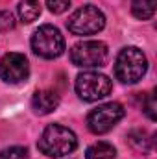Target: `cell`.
<instances>
[{"label":"cell","mask_w":157,"mask_h":159,"mask_svg":"<svg viewBox=\"0 0 157 159\" xmlns=\"http://www.w3.org/2000/svg\"><path fill=\"white\" fill-rule=\"evenodd\" d=\"M37 146L48 157H63L76 150L78 137L72 129H69L61 124H48L41 133Z\"/></svg>","instance_id":"1"},{"label":"cell","mask_w":157,"mask_h":159,"mask_svg":"<svg viewBox=\"0 0 157 159\" xmlns=\"http://www.w3.org/2000/svg\"><path fill=\"white\" fill-rule=\"evenodd\" d=\"M148 70V59L137 46H126L120 50L115 61V76L122 83H137Z\"/></svg>","instance_id":"2"},{"label":"cell","mask_w":157,"mask_h":159,"mask_svg":"<svg viewBox=\"0 0 157 159\" xmlns=\"http://www.w3.org/2000/svg\"><path fill=\"white\" fill-rule=\"evenodd\" d=\"M32 50L44 59H56L65 52V37L52 24L39 26L32 35Z\"/></svg>","instance_id":"3"},{"label":"cell","mask_w":157,"mask_h":159,"mask_svg":"<svg viewBox=\"0 0 157 159\" xmlns=\"http://www.w3.org/2000/svg\"><path fill=\"white\" fill-rule=\"evenodd\" d=\"M104 26H105V15L96 6L91 4L76 9L67 20V28L74 35H94L102 32Z\"/></svg>","instance_id":"4"},{"label":"cell","mask_w":157,"mask_h":159,"mask_svg":"<svg viewBox=\"0 0 157 159\" xmlns=\"http://www.w3.org/2000/svg\"><path fill=\"white\" fill-rule=\"evenodd\" d=\"M76 93L81 100L85 102H98L102 98H105L111 89H113V81L109 80V76L102 74V72H92V70H87V72H81L78 78H76Z\"/></svg>","instance_id":"5"},{"label":"cell","mask_w":157,"mask_h":159,"mask_svg":"<svg viewBox=\"0 0 157 159\" xmlns=\"http://www.w3.org/2000/svg\"><path fill=\"white\" fill-rule=\"evenodd\" d=\"M109 57L107 44L102 41H79L70 50V61L81 69L102 67Z\"/></svg>","instance_id":"6"},{"label":"cell","mask_w":157,"mask_h":159,"mask_svg":"<svg viewBox=\"0 0 157 159\" xmlns=\"http://www.w3.org/2000/svg\"><path fill=\"white\" fill-rule=\"evenodd\" d=\"M124 107L118 104V102H107V104H102L98 106L96 109H92L87 117V128L96 133V135H102V133H107L111 131L115 126H117L120 120L124 119Z\"/></svg>","instance_id":"7"},{"label":"cell","mask_w":157,"mask_h":159,"mask_svg":"<svg viewBox=\"0 0 157 159\" xmlns=\"http://www.w3.org/2000/svg\"><path fill=\"white\" fill-rule=\"evenodd\" d=\"M30 76V63L24 54L9 52L0 59V80L11 85L22 83Z\"/></svg>","instance_id":"8"},{"label":"cell","mask_w":157,"mask_h":159,"mask_svg":"<svg viewBox=\"0 0 157 159\" xmlns=\"http://www.w3.org/2000/svg\"><path fill=\"white\" fill-rule=\"evenodd\" d=\"M57 106H59V94L56 91L43 89L32 96V109L37 115H48V113L56 111Z\"/></svg>","instance_id":"9"},{"label":"cell","mask_w":157,"mask_h":159,"mask_svg":"<svg viewBox=\"0 0 157 159\" xmlns=\"http://www.w3.org/2000/svg\"><path fill=\"white\" fill-rule=\"evenodd\" d=\"M17 13L20 22L24 24H32L34 20H37L41 15V4L37 0H20L17 6Z\"/></svg>","instance_id":"10"},{"label":"cell","mask_w":157,"mask_h":159,"mask_svg":"<svg viewBox=\"0 0 157 159\" xmlns=\"http://www.w3.org/2000/svg\"><path fill=\"white\" fill-rule=\"evenodd\" d=\"M85 159H117V150L113 144L100 141V143H94L87 148Z\"/></svg>","instance_id":"11"},{"label":"cell","mask_w":157,"mask_h":159,"mask_svg":"<svg viewBox=\"0 0 157 159\" xmlns=\"http://www.w3.org/2000/svg\"><path fill=\"white\" fill-rule=\"evenodd\" d=\"M131 13L141 20L152 19L155 13V0H131Z\"/></svg>","instance_id":"12"},{"label":"cell","mask_w":157,"mask_h":159,"mask_svg":"<svg viewBox=\"0 0 157 159\" xmlns=\"http://www.w3.org/2000/svg\"><path fill=\"white\" fill-rule=\"evenodd\" d=\"M128 141H129V144H131L135 150H139V152H144V154H146V152L150 150V135H148L146 129H133V131H129Z\"/></svg>","instance_id":"13"},{"label":"cell","mask_w":157,"mask_h":159,"mask_svg":"<svg viewBox=\"0 0 157 159\" xmlns=\"http://www.w3.org/2000/svg\"><path fill=\"white\" fill-rule=\"evenodd\" d=\"M28 157V148L24 146H9L0 150V159H26Z\"/></svg>","instance_id":"14"},{"label":"cell","mask_w":157,"mask_h":159,"mask_svg":"<svg viewBox=\"0 0 157 159\" xmlns=\"http://www.w3.org/2000/svg\"><path fill=\"white\" fill-rule=\"evenodd\" d=\"M46 6L54 15H61L70 7V0H46Z\"/></svg>","instance_id":"15"},{"label":"cell","mask_w":157,"mask_h":159,"mask_svg":"<svg viewBox=\"0 0 157 159\" xmlns=\"http://www.w3.org/2000/svg\"><path fill=\"white\" fill-rule=\"evenodd\" d=\"M15 28V19L9 11H0V32H7Z\"/></svg>","instance_id":"16"},{"label":"cell","mask_w":157,"mask_h":159,"mask_svg":"<svg viewBox=\"0 0 157 159\" xmlns=\"http://www.w3.org/2000/svg\"><path fill=\"white\" fill-rule=\"evenodd\" d=\"M155 96L154 94H148V98L144 100V113L150 120H155L157 119V113H155Z\"/></svg>","instance_id":"17"}]
</instances>
